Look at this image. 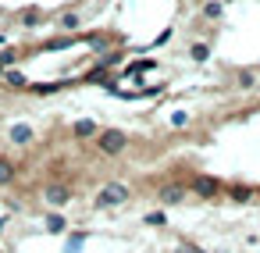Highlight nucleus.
Masks as SVG:
<instances>
[{
	"label": "nucleus",
	"instance_id": "3",
	"mask_svg": "<svg viewBox=\"0 0 260 253\" xmlns=\"http://www.w3.org/2000/svg\"><path fill=\"white\" fill-rule=\"evenodd\" d=\"M68 200H72V189H68V185L50 182V185L43 189V203H47V207H64Z\"/></svg>",
	"mask_w": 260,
	"mask_h": 253
},
{
	"label": "nucleus",
	"instance_id": "10",
	"mask_svg": "<svg viewBox=\"0 0 260 253\" xmlns=\"http://www.w3.org/2000/svg\"><path fill=\"white\" fill-rule=\"evenodd\" d=\"M249 196H253V189H249V185H232V200H235V203H246Z\"/></svg>",
	"mask_w": 260,
	"mask_h": 253
},
{
	"label": "nucleus",
	"instance_id": "13",
	"mask_svg": "<svg viewBox=\"0 0 260 253\" xmlns=\"http://www.w3.org/2000/svg\"><path fill=\"white\" fill-rule=\"evenodd\" d=\"M239 86H242V89H253V86H256V72H242V75H239Z\"/></svg>",
	"mask_w": 260,
	"mask_h": 253
},
{
	"label": "nucleus",
	"instance_id": "12",
	"mask_svg": "<svg viewBox=\"0 0 260 253\" xmlns=\"http://www.w3.org/2000/svg\"><path fill=\"white\" fill-rule=\"evenodd\" d=\"M61 29H64V33H75V29H79V15H64V18H61Z\"/></svg>",
	"mask_w": 260,
	"mask_h": 253
},
{
	"label": "nucleus",
	"instance_id": "8",
	"mask_svg": "<svg viewBox=\"0 0 260 253\" xmlns=\"http://www.w3.org/2000/svg\"><path fill=\"white\" fill-rule=\"evenodd\" d=\"M72 132H75L79 139H86V136H96L100 129H96V121H93V118H79V121L72 125Z\"/></svg>",
	"mask_w": 260,
	"mask_h": 253
},
{
	"label": "nucleus",
	"instance_id": "2",
	"mask_svg": "<svg viewBox=\"0 0 260 253\" xmlns=\"http://www.w3.org/2000/svg\"><path fill=\"white\" fill-rule=\"evenodd\" d=\"M128 185L125 182H107L100 193H96V207L100 210H107V207H121V203H128Z\"/></svg>",
	"mask_w": 260,
	"mask_h": 253
},
{
	"label": "nucleus",
	"instance_id": "7",
	"mask_svg": "<svg viewBox=\"0 0 260 253\" xmlns=\"http://www.w3.org/2000/svg\"><path fill=\"white\" fill-rule=\"evenodd\" d=\"M15 178H18V168H15V161L0 157V185H11Z\"/></svg>",
	"mask_w": 260,
	"mask_h": 253
},
{
	"label": "nucleus",
	"instance_id": "14",
	"mask_svg": "<svg viewBox=\"0 0 260 253\" xmlns=\"http://www.w3.org/2000/svg\"><path fill=\"white\" fill-rule=\"evenodd\" d=\"M4 82H8L11 89H25V79H22V75H15V72H8V75H4Z\"/></svg>",
	"mask_w": 260,
	"mask_h": 253
},
{
	"label": "nucleus",
	"instance_id": "1",
	"mask_svg": "<svg viewBox=\"0 0 260 253\" xmlns=\"http://www.w3.org/2000/svg\"><path fill=\"white\" fill-rule=\"evenodd\" d=\"M96 150L104 153V157H118V153H125L128 150V136L121 132V129H104V132H96Z\"/></svg>",
	"mask_w": 260,
	"mask_h": 253
},
{
	"label": "nucleus",
	"instance_id": "16",
	"mask_svg": "<svg viewBox=\"0 0 260 253\" xmlns=\"http://www.w3.org/2000/svg\"><path fill=\"white\" fill-rule=\"evenodd\" d=\"M146 225H153V228H160V225H164V214H160V210H153V214H146Z\"/></svg>",
	"mask_w": 260,
	"mask_h": 253
},
{
	"label": "nucleus",
	"instance_id": "17",
	"mask_svg": "<svg viewBox=\"0 0 260 253\" xmlns=\"http://www.w3.org/2000/svg\"><path fill=\"white\" fill-rule=\"evenodd\" d=\"M171 253H196V249H189V246H178V249H171Z\"/></svg>",
	"mask_w": 260,
	"mask_h": 253
},
{
	"label": "nucleus",
	"instance_id": "5",
	"mask_svg": "<svg viewBox=\"0 0 260 253\" xmlns=\"http://www.w3.org/2000/svg\"><path fill=\"white\" fill-rule=\"evenodd\" d=\"M157 200L164 203V207H171V203H182L185 200V185H160V193H157Z\"/></svg>",
	"mask_w": 260,
	"mask_h": 253
},
{
	"label": "nucleus",
	"instance_id": "9",
	"mask_svg": "<svg viewBox=\"0 0 260 253\" xmlns=\"http://www.w3.org/2000/svg\"><path fill=\"white\" fill-rule=\"evenodd\" d=\"M64 228H68L64 214H50V217H47V232H54V235H57V232H64Z\"/></svg>",
	"mask_w": 260,
	"mask_h": 253
},
{
	"label": "nucleus",
	"instance_id": "15",
	"mask_svg": "<svg viewBox=\"0 0 260 253\" xmlns=\"http://www.w3.org/2000/svg\"><path fill=\"white\" fill-rule=\"evenodd\" d=\"M203 15H207V18H217V15H221V4H217V0H210V4L203 8Z\"/></svg>",
	"mask_w": 260,
	"mask_h": 253
},
{
	"label": "nucleus",
	"instance_id": "11",
	"mask_svg": "<svg viewBox=\"0 0 260 253\" xmlns=\"http://www.w3.org/2000/svg\"><path fill=\"white\" fill-rule=\"evenodd\" d=\"M189 54H192V61H207V57H210V47H207V43H192Z\"/></svg>",
	"mask_w": 260,
	"mask_h": 253
},
{
	"label": "nucleus",
	"instance_id": "6",
	"mask_svg": "<svg viewBox=\"0 0 260 253\" xmlns=\"http://www.w3.org/2000/svg\"><path fill=\"white\" fill-rule=\"evenodd\" d=\"M192 193H200V196H217V193H221V182L200 175V178H192Z\"/></svg>",
	"mask_w": 260,
	"mask_h": 253
},
{
	"label": "nucleus",
	"instance_id": "4",
	"mask_svg": "<svg viewBox=\"0 0 260 253\" xmlns=\"http://www.w3.org/2000/svg\"><path fill=\"white\" fill-rule=\"evenodd\" d=\"M8 139H11L15 146H25V143H32V139H36V132H32V125L18 121V125H11V129H8Z\"/></svg>",
	"mask_w": 260,
	"mask_h": 253
},
{
	"label": "nucleus",
	"instance_id": "18",
	"mask_svg": "<svg viewBox=\"0 0 260 253\" xmlns=\"http://www.w3.org/2000/svg\"><path fill=\"white\" fill-rule=\"evenodd\" d=\"M256 196H260V189H256Z\"/></svg>",
	"mask_w": 260,
	"mask_h": 253
}]
</instances>
